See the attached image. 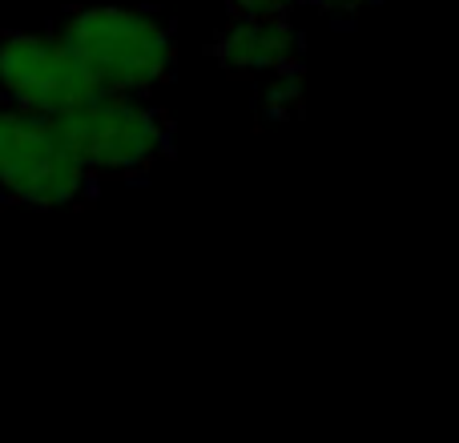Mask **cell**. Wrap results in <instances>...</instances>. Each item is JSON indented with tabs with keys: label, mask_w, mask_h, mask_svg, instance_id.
<instances>
[{
	"label": "cell",
	"mask_w": 459,
	"mask_h": 443,
	"mask_svg": "<svg viewBox=\"0 0 459 443\" xmlns=\"http://www.w3.org/2000/svg\"><path fill=\"white\" fill-rule=\"evenodd\" d=\"M0 93L40 117H61L93 93L61 32H0Z\"/></svg>",
	"instance_id": "cell-4"
},
{
	"label": "cell",
	"mask_w": 459,
	"mask_h": 443,
	"mask_svg": "<svg viewBox=\"0 0 459 443\" xmlns=\"http://www.w3.org/2000/svg\"><path fill=\"white\" fill-rule=\"evenodd\" d=\"M302 0H226L230 16H290Z\"/></svg>",
	"instance_id": "cell-6"
},
{
	"label": "cell",
	"mask_w": 459,
	"mask_h": 443,
	"mask_svg": "<svg viewBox=\"0 0 459 443\" xmlns=\"http://www.w3.org/2000/svg\"><path fill=\"white\" fill-rule=\"evenodd\" d=\"M310 4L318 8L323 16H331V21H355V16H363L367 8H375L379 0H310Z\"/></svg>",
	"instance_id": "cell-7"
},
{
	"label": "cell",
	"mask_w": 459,
	"mask_h": 443,
	"mask_svg": "<svg viewBox=\"0 0 459 443\" xmlns=\"http://www.w3.org/2000/svg\"><path fill=\"white\" fill-rule=\"evenodd\" d=\"M61 37L69 40L93 89H109V93L150 97L178 69L174 21H166L153 8H77L61 24Z\"/></svg>",
	"instance_id": "cell-1"
},
{
	"label": "cell",
	"mask_w": 459,
	"mask_h": 443,
	"mask_svg": "<svg viewBox=\"0 0 459 443\" xmlns=\"http://www.w3.org/2000/svg\"><path fill=\"white\" fill-rule=\"evenodd\" d=\"M302 32L290 16H230L218 32L214 56L234 77H278L302 69Z\"/></svg>",
	"instance_id": "cell-5"
},
{
	"label": "cell",
	"mask_w": 459,
	"mask_h": 443,
	"mask_svg": "<svg viewBox=\"0 0 459 443\" xmlns=\"http://www.w3.org/2000/svg\"><path fill=\"white\" fill-rule=\"evenodd\" d=\"M53 126L73 158L97 178H137L174 153L169 117L134 93L93 89L81 105L53 117Z\"/></svg>",
	"instance_id": "cell-2"
},
{
	"label": "cell",
	"mask_w": 459,
	"mask_h": 443,
	"mask_svg": "<svg viewBox=\"0 0 459 443\" xmlns=\"http://www.w3.org/2000/svg\"><path fill=\"white\" fill-rule=\"evenodd\" d=\"M101 178L89 174L61 142L53 117L0 105V202L29 210L81 206Z\"/></svg>",
	"instance_id": "cell-3"
}]
</instances>
